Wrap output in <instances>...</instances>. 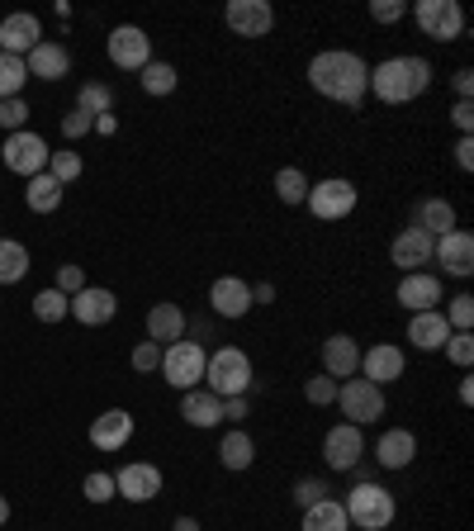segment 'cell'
Instances as JSON below:
<instances>
[{
	"label": "cell",
	"instance_id": "cell-50",
	"mask_svg": "<svg viewBox=\"0 0 474 531\" xmlns=\"http://www.w3.org/2000/svg\"><path fill=\"white\" fill-rule=\"evenodd\" d=\"M451 124L460 129V138L474 129V105H470V100H456V105H451Z\"/></svg>",
	"mask_w": 474,
	"mask_h": 531
},
{
	"label": "cell",
	"instance_id": "cell-27",
	"mask_svg": "<svg viewBox=\"0 0 474 531\" xmlns=\"http://www.w3.org/2000/svg\"><path fill=\"white\" fill-rule=\"evenodd\" d=\"M181 418L190 427H219L223 422V399L219 394H209V389H185L181 394Z\"/></svg>",
	"mask_w": 474,
	"mask_h": 531
},
{
	"label": "cell",
	"instance_id": "cell-9",
	"mask_svg": "<svg viewBox=\"0 0 474 531\" xmlns=\"http://www.w3.org/2000/svg\"><path fill=\"white\" fill-rule=\"evenodd\" d=\"M105 48H110V62L119 67V72H143L147 62H152V38H147L138 24H119V29H110Z\"/></svg>",
	"mask_w": 474,
	"mask_h": 531
},
{
	"label": "cell",
	"instance_id": "cell-14",
	"mask_svg": "<svg viewBox=\"0 0 474 531\" xmlns=\"http://www.w3.org/2000/svg\"><path fill=\"white\" fill-rule=\"evenodd\" d=\"M323 460H328L332 470H342V475H347L356 460H365V437H361V427H351V422H337L328 437H323Z\"/></svg>",
	"mask_w": 474,
	"mask_h": 531
},
{
	"label": "cell",
	"instance_id": "cell-48",
	"mask_svg": "<svg viewBox=\"0 0 474 531\" xmlns=\"http://www.w3.org/2000/svg\"><path fill=\"white\" fill-rule=\"evenodd\" d=\"M408 15V5L403 0H370V19L375 24H394V19Z\"/></svg>",
	"mask_w": 474,
	"mask_h": 531
},
{
	"label": "cell",
	"instance_id": "cell-39",
	"mask_svg": "<svg viewBox=\"0 0 474 531\" xmlns=\"http://www.w3.org/2000/svg\"><path fill=\"white\" fill-rule=\"evenodd\" d=\"M446 323H451V332H470L474 328V299L470 294H456V299L446 304Z\"/></svg>",
	"mask_w": 474,
	"mask_h": 531
},
{
	"label": "cell",
	"instance_id": "cell-6",
	"mask_svg": "<svg viewBox=\"0 0 474 531\" xmlns=\"http://www.w3.org/2000/svg\"><path fill=\"white\" fill-rule=\"evenodd\" d=\"M413 19H418V29L432 43H456L465 38V10H460V0H418L413 5Z\"/></svg>",
	"mask_w": 474,
	"mask_h": 531
},
{
	"label": "cell",
	"instance_id": "cell-44",
	"mask_svg": "<svg viewBox=\"0 0 474 531\" xmlns=\"http://www.w3.org/2000/svg\"><path fill=\"white\" fill-rule=\"evenodd\" d=\"M162 351L166 347H157V342H138V347H133V370H138V375H147V370H162Z\"/></svg>",
	"mask_w": 474,
	"mask_h": 531
},
{
	"label": "cell",
	"instance_id": "cell-23",
	"mask_svg": "<svg viewBox=\"0 0 474 531\" xmlns=\"http://www.w3.org/2000/svg\"><path fill=\"white\" fill-rule=\"evenodd\" d=\"M185 328H190V318H185L181 304H152L147 309V342H157V347H171V342H181Z\"/></svg>",
	"mask_w": 474,
	"mask_h": 531
},
{
	"label": "cell",
	"instance_id": "cell-43",
	"mask_svg": "<svg viewBox=\"0 0 474 531\" xmlns=\"http://www.w3.org/2000/svg\"><path fill=\"white\" fill-rule=\"evenodd\" d=\"M304 399H309L313 408H328V403L337 399V380H332V375H313L309 385H304Z\"/></svg>",
	"mask_w": 474,
	"mask_h": 531
},
{
	"label": "cell",
	"instance_id": "cell-46",
	"mask_svg": "<svg viewBox=\"0 0 474 531\" xmlns=\"http://www.w3.org/2000/svg\"><path fill=\"white\" fill-rule=\"evenodd\" d=\"M24 119H29V105H24V100H0V129L19 133L24 129Z\"/></svg>",
	"mask_w": 474,
	"mask_h": 531
},
{
	"label": "cell",
	"instance_id": "cell-7",
	"mask_svg": "<svg viewBox=\"0 0 474 531\" xmlns=\"http://www.w3.org/2000/svg\"><path fill=\"white\" fill-rule=\"evenodd\" d=\"M337 408L351 427H365V422L384 418V389L370 385V380H342L337 385Z\"/></svg>",
	"mask_w": 474,
	"mask_h": 531
},
{
	"label": "cell",
	"instance_id": "cell-42",
	"mask_svg": "<svg viewBox=\"0 0 474 531\" xmlns=\"http://www.w3.org/2000/svg\"><path fill=\"white\" fill-rule=\"evenodd\" d=\"M441 351H446V356H451L460 370H470V361H474V337H470V332H451Z\"/></svg>",
	"mask_w": 474,
	"mask_h": 531
},
{
	"label": "cell",
	"instance_id": "cell-32",
	"mask_svg": "<svg viewBox=\"0 0 474 531\" xmlns=\"http://www.w3.org/2000/svg\"><path fill=\"white\" fill-rule=\"evenodd\" d=\"M29 275V247L0 238V285H19Z\"/></svg>",
	"mask_w": 474,
	"mask_h": 531
},
{
	"label": "cell",
	"instance_id": "cell-38",
	"mask_svg": "<svg viewBox=\"0 0 474 531\" xmlns=\"http://www.w3.org/2000/svg\"><path fill=\"white\" fill-rule=\"evenodd\" d=\"M81 171H86L81 152H67V147H62V152H48V176H53L57 185H72Z\"/></svg>",
	"mask_w": 474,
	"mask_h": 531
},
{
	"label": "cell",
	"instance_id": "cell-3",
	"mask_svg": "<svg viewBox=\"0 0 474 531\" xmlns=\"http://www.w3.org/2000/svg\"><path fill=\"white\" fill-rule=\"evenodd\" d=\"M256 375H252V356L242 347H219L209 351L204 361V389L219 394V399H237V394H252Z\"/></svg>",
	"mask_w": 474,
	"mask_h": 531
},
{
	"label": "cell",
	"instance_id": "cell-34",
	"mask_svg": "<svg viewBox=\"0 0 474 531\" xmlns=\"http://www.w3.org/2000/svg\"><path fill=\"white\" fill-rule=\"evenodd\" d=\"M138 81H143V91H147V95H171L176 86H181L176 67H171V62H157V57H152V62L143 67V76H138Z\"/></svg>",
	"mask_w": 474,
	"mask_h": 531
},
{
	"label": "cell",
	"instance_id": "cell-41",
	"mask_svg": "<svg viewBox=\"0 0 474 531\" xmlns=\"http://www.w3.org/2000/svg\"><path fill=\"white\" fill-rule=\"evenodd\" d=\"M81 494L91 498V503H110V498H119V489H114V475H105V470H95V475H86V484H81Z\"/></svg>",
	"mask_w": 474,
	"mask_h": 531
},
{
	"label": "cell",
	"instance_id": "cell-47",
	"mask_svg": "<svg viewBox=\"0 0 474 531\" xmlns=\"http://www.w3.org/2000/svg\"><path fill=\"white\" fill-rule=\"evenodd\" d=\"M53 290H62L67 299L81 294V290H86V271H81V266H57V285H53Z\"/></svg>",
	"mask_w": 474,
	"mask_h": 531
},
{
	"label": "cell",
	"instance_id": "cell-17",
	"mask_svg": "<svg viewBox=\"0 0 474 531\" xmlns=\"http://www.w3.org/2000/svg\"><path fill=\"white\" fill-rule=\"evenodd\" d=\"M209 309L219 313V318H242V313H252V285L237 280V275H219V280L209 285Z\"/></svg>",
	"mask_w": 474,
	"mask_h": 531
},
{
	"label": "cell",
	"instance_id": "cell-12",
	"mask_svg": "<svg viewBox=\"0 0 474 531\" xmlns=\"http://www.w3.org/2000/svg\"><path fill=\"white\" fill-rule=\"evenodd\" d=\"M223 19H228V29L242 38H266L275 24V10H271V0H228Z\"/></svg>",
	"mask_w": 474,
	"mask_h": 531
},
{
	"label": "cell",
	"instance_id": "cell-22",
	"mask_svg": "<svg viewBox=\"0 0 474 531\" xmlns=\"http://www.w3.org/2000/svg\"><path fill=\"white\" fill-rule=\"evenodd\" d=\"M114 313H119V299H114V290L86 285L81 294H72V318H76V323H86V328H100V323H110Z\"/></svg>",
	"mask_w": 474,
	"mask_h": 531
},
{
	"label": "cell",
	"instance_id": "cell-54",
	"mask_svg": "<svg viewBox=\"0 0 474 531\" xmlns=\"http://www.w3.org/2000/svg\"><path fill=\"white\" fill-rule=\"evenodd\" d=\"M119 129V124H114V114H100V119H95V129L91 133H114Z\"/></svg>",
	"mask_w": 474,
	"mask_h": 531
},
{
	"label": "cell",
	"instance_id": "cell-16",
	"mask_svg": "<svg viewBox=\"0 0 474 531\" xmlns=\"http://www.w3.org/2000/svg\"><path fill=\"white\" fill-rule=\"evenodd\" d=\"M361 380H370V385H380V389L403 380V347L375 342L370 351H361Z\"/></svg>",
	"mask_w": 474,
	"mask_h": 531
},
{
	"label": "cell",
	"instance_id": "cell-30",
	"mask_svg": "<svg viewBox=\"0 0 474 531\" xmlns=\"http://www.w3.org/2000/svg\"><path fill=\"white\" fill-rule=\"evenodd\" d=\"M62 190L67 185H57L48 171H38V176H29V190H24V204L34 209V214H53L57 204H62Z\"/></svg>",
	"mask_w": 474,
	"mask_h": 531
},
{
	"label": "cell",
	"instance_id": "cell-35",
	"mask_svg": "<svg viewBox=\"0 0 474 531\" xmlns=\"http://www.w3.org/2000/svg\"><path fill=\"white\" fill-rule=\"evenodd\" d=\"M275 195H280V204H304L309 200V176H304L299 166L275 171Z\"/></svg>",
	"mask_w": 474,
	"mask_h": 531
},
{
	"label": "cell",
	"instance_id": "cell-25",
	"mask_svg": "<svg viewBox=\"0 0 474 531\" xmlns=\"http://www.w3.org/2000/svg\"><path fill=\"white\" fill-rule=\"evenodd\" d=\"M24 67H29V76H38V81H62V76L72 72V53H67L62 43H53V38H43L34 53L24 57Z\"/></svg>",
	"mask_w": 474,
	"mask_h": 531
},
{
	"label": "cell",
	"instance_id": "cell-19",
	"mask_svg": "<svg viewBox=\"0 0 474 531\" xmlns=\"http://www.w3.org/2000/svg\"><path fill=\"white\" fill-rule=\"evenodd\" d=\"M432 247H437V238H427L422 228H403L399 238H394V247H389V261H394L403 275H413L432 261Z\"/></svg>",
	"mask_w": 474,
	"mask_h": 531
},
{
	"label": "cell",
	"instance_id": "cell-18",
	"mask_svg": "<svg viewBox=\"0 0 474 531\" xmlns=\"http://www.w3.org/2000/svg\"><path fill=\"white\" fill-rule=\"evenodd\" d=\"M394 299H399L408 313H427L441 304V280L432 271H413L399 280V290H394Z\"/></svg>",
	"mask_w": 474,
	"mask_h": 531
},
{
	"label": "cell",
	"instance_id": "cell-56",
	"mask_svg": "<svg viewBox=\"0 0 474 531\" xmlns=\"http://www.w3.org/2000/svg\"><path fill=\"white\" fill-rule=\"evenodd\" d=\"M171 531H200V522H195V517H176V527Z\"/></svg>",
	"mask_w": 474,
	"mask_h": 531
},
{
	"label": "cell",
	"instance_id": "cell-1",
	"mask_svg": "<svg viewBox=\"0 0 474 531\" xmlns=\"http://www.w3.org/2000/svg\"><path fill=\"white\" fill-rule=\"evenodd\" d=\"M309 86L332 105L361 110L365 91H370V67L347 48H328V53H318L309 62Z\"/></svg>",
	"mask_w": 474,
	"mask_h": 531
},
{
	"label": "cell",
	"instance_id": "cell-55",
	"mask_svg": "<svg viewBox=\"0 0 474 531\" xmlns=\"http://www.w3.org/2000/svg\"><path fill=\"white\" fill-rule=\"evenodd\" d=\"M456 394H460V403H465V408H470V403H474V385H470V375L460 380V389H456Z\"/></svg>",
	"mask_w": 474,
	"mask_h": 531
},
{
	"label": "cell",
	"instance_id": "cell-2",
	"mask_svg": "<svg viewBox=\"0 0 474 531\" xmlns=\"http://www.w3.org/2000/svg\"><path fill=\"white\" fill-rule=\"evenodd\" d=\"M432 86V62L427 57H384L380 67H370V91L384 105H408Z\"/></svg>",
	"mask_w": 474,
	"mask_h": 531
},
{
	"label": "cell",
	"instance_id": "cell-5",
	"mask_svg": "<svg viewBox=\"0 0 474 531\" xmlns=\"http://www.w3.org/2000/svg\"><path fill=\"white\" fill-rule=\"evenodd\" d=\"M204 361H209V351L200 347V342H171V347L162 351V375L171 389H200L204 385Z\"/></svg>",
	"mask_w": 474,
	"mask_h": 531
},
{
	"label": "cell",
	"instance_id": "cell-33",
	"mask_svg": "<svg viewBox=\"0 0 474 531\" xmlns=\"http://www.w3.org/2000/svg\"><path fill=\"white\" fill-rule=\"evenodd\" d=\"M76 110L91 114V119H100V114L114 110V91L105 86V81H86V86L76 91Z\"/></svg>",
	"mask_w": 474,
	"mask_h": 531
},
{
	"label": "cell",
	"instance_id": "cell-53",
	"mask_svg": "<svg viewBox=\"0 0 474 531\" xmlns=\"http://www.w3.org/2000/svg\"><path fill=\"white\" fill-rule=\"evenodd\" d=\"M271 299H275V285H266V280H261V285L252 290V304H271Z\"/></svg>",
	"mask_w": 474,
	"mask_h": 531
},
{
	"label": "cell",
	"instance_id": "cell-10",
	"mask_svg": "<svg viewBox=\"0 0 474 531\" xmlns=\"http://www.w3.org/2000/svg\"><path fill=\"white\" fill-rule=\"evenodd\" d=\"M0 157H5V166L15 171V176H38L43 166H48V143L38 138V133H29V129H19V133H10L5 138V147H0Z\"/></svg>",
	"mask_w": 474,
	"mask_h": 531
},
{
	"label": "cell",
	"instance_id": "cell-4",
	"mask_svg": "<svg viewBox=\"0 0 474 531\" xmlns=\"http://www.w3.org/2000/svg\"><path fill=\"white\" fill-rule=\"evenodd\" d=\"M342 508H347V522H351V527H361V531H384L389 522H394V513H399L394 494H389L384 484H375V479L356 484Z\"/></svg>",
	"mask_w": 474,
	"mask_h": 531
},
{
	"label": "cell",
	"instance_id": "cell-13",
	"mask_svg": "<svg viewBox=\"0 0 474 531\" xmlns=\"http://www.w3.org/2000/svg\"><path fill=\"white\" fill-rule=\"evenodd\" d=\"M114 489H119V498H128V503H152V498L162 494V470L147 465V460H133V465H124V470L114 475Z\"/></svg>",
	"mask_w": 474,
	"mask_h": 531
},
{
	"label": "cell",
	"instance_id": "cell-20",
	"mask_svg": "<svg viewBox=\"0 0 474 531\" xmlns=\"http://www.w3.org/2000/svg\"><path fill=\"white\" fill-rule=\"evenodd\" d=\"M418 460V437L408 427H389L380 441H375V465L380 470H408Z\"/></svg>",
	"mask_w": 474,
	"mask_h": 531
},
{
	"label": "cell",
	"instance_id": "cell-15",
	"mask_svg": "<svg viewBox=\"0 0 474 531\" xmlns=\"http://www.w3.org/2000/svg\"><path fill=\"white\" fill-rule=\"evenodd\" d=\"M323 375H332L337 385L361 375V347H356V337H347V332H332L328 342H323Z\"/></svg>",
	"mask_w": 474,
	"mask_h": 531
},
{
	"label": "cell",
	"instance_id": "cell-45",
	"mask_svg": "<svg viewBox=\"0 0 474 531\" xmlns=\"http://www.w3.org/2000/svg\"><path fill=\"white\" fill-rule=\"evenodd\" d=\"M91 129H95V119H91V114H81V110H67V114H62V138H67V143H76V138H86Z\"/></svg>",
	"mask_w": 474,
	"mask_h": 531
},
{
	"label": "cell",
	"instance_id": "cell-29",
	"mask_svg": "<svg viewBox=\"0 0 474 531\" xmlns=\"http://www.w3.org/2000/svg\"><path fill=\"white\" fill-rule=\"evenodd\" d=\"M413 228H422L427 238H446V233L456 228V209H451V200H422Z\"/></svg>",
	"mask_w": 474,
	"mask_h": 531
},
{
	"label": "cell",
	"instance_id": "cell-28",
	"mask_svg": "<svg viewBox=\"0 0 474 531\" xmlns=\"http://www.w3.org/2000/svg\"><path fill=\"white\" fill-rule=\"evenodd\" d=\"M299 531H351L342 498L328 494V498H318L313 508H304V517H299Z\"/></svg>",
	"mask_w": 474,
	"mask_h": 531
},
{
	"label": "cell",
	"instance_id": "cell-52",
	"mask_svg": "<svg viewBox=\"0 0 474 531\" xmlns=\"http://www.w3.org/2000/svg\"><path fill=\"white\" fill-rule=\"evenodd\" d=\"M451 86H456L460 100H470V95H474V72H470V67H460V72L451 76Z\"/></svg>",
	"mask_w": 474,
	"mask_h": 531
},
{
	"label": "cell",
	"instance_id": "cell-24",
	"mask_svg": "<svg viewBox=\"0 0 474 531\" xmlns=\"http://www.w3.org/2000/svg\"><path fill=\"white\" fill-rule=\"evenodd\" d=\"M133 437V413L128 408H105L100 418L91 422V446L95 451H119Z\"/></svg>",
	"mask_w": 474,
	"mask_h": 531
},
{
	"label": "cell",
	"instance_id": "cell-26",
	"mask_svg": "<svg viewBox=\"0 0 474 531\" xmlns=\"http://www.w3.org/2000/svg\"><path fill=\"white\" fill-rule=\"evenodd\" d=\"M446 337H451V323H446L441 309H427V313H413V318H408V342L418 351H441Z\"/></svg>",
	"mask_w": 474,
	"mask_h": 531
},
{
	"label": "cell",
	"instance_id": "cell-37",
	"mask_svg": "<svg viewBox=\"0 0 474 531\" xmlns=\"http://www.w3.org/2000/svg\"><path fill=\"white\" fill-rule=\"evenodd\" d=\"M67 313H72V299H67L62 290H38L34 294V318L38 323H62Z\"/></svg>",
	"mask_w": 474,
	"mask_h": 531
},
{
	"label": "cell",
	"instance_id": "cell-36",
	"mask_svg": "<svg viewBox=\"0 0 474 531\" xmlns=\"http://www.w3.org/2000/svg\"><path fill=\"white\" fill-rule=\"evenodd\" d=\"M24 81H29V67H24V57L0 53V100H19Z\"/></svg>",
	"mask_w": 474,
	"mask_h": 531
},
{
	"label": "cell",
	"instance_id": "cell-51",
	"mask_svg": "<svg viewBox=\"0 0 474 531\" xmlns=\"http://www.w3.org/2000/svg\"><path fill=\"white\" fill-rule=\"evenodd\" d=\"M451 152H456V166H460V171H474V138H470V133H465V138H460Z\"/></svg>",
	"mask_w": 474,
	"mask_h": 531
},
{
	"label": "cell",
	"instance_id": "cell-21",
	"mask_svg": "<svg viewBox=\"0 0 474 531\" xmlns=\"http://www.w3.org/2000/svg\"><path fill=\"white\" fill-rule=\"evenodd\" d=\"M432 261H441L446 266V275H465L474 271V238L465 233V228H451L446 238H437V247H432Z\"/></svg>",
	"mask_w": 474,
	"mask_h": 531
},
{
	"label": "cell",
	"instance_id": "cell-8",
	"mask_svg": "<svg viewBox=\"0 0 474 531\" xmlns=\"http://www.w3.org/2000/svg\"><path fill=\"white\" fill-rule=\"evenodd\" d=\"M313 209V219H347L351 209H356V185L347 181V176H328V181L309 185V200H304Z\"/></svg>",
	"mask_w": 474,
	"mask_h": 531
},
{
	"label": "cell",
	"instance_id": "cell-40",
	"mask_svg": "<svg viewBox=\"0 0 474 531\" xmlns=\"http://www.w3.org/2000/svg\"><path fill=\"white\" fill-rule=\"evenodd\" d=\"M332 489H328V479H318V475H309V479H299L294 484V508H313L318 498H328Z\"/></svg>",
	"mask_w": 474,
	"mask_h": 531
},
{
	"label": "cell",
	"instance_id": "cell-49",
	"mask_svg": "<svg viewBox=\"0 0 474 531\" xmlns=\"http://www.w3.org/2000/svg\"><path fill=\"white\" fill-rule=\"evenodd\" d=\"M247 413H252V403H247V394H237V399H223V422H233V427H242V422H247Z\"/></svg>",
	"mask_w": 474,
	"mask_h": 531
},
{
	"label": "cell",
	"instance_id": "cell-31",
	"mask_svg": "<svg viewBox=\"0 0 474 531\" xmlns=\"http://www.w3.org/2000/svg\"><path fill=\"white\" fill-rule=\"evenodd\" d=\"M219 460H223V470H247L256 460V441L247 437L242 427H233V432L219 441Z\"/></svg>",
	"mask_w": 474,
	"mask_h": 531
},
{
	"label": "cell",
	"instance_id": "cell-11",
	"mask_svg": "<svg viewBox=\"0 0 474 531\" xmlns=\"http://www.w3.org/2000/svg\"><path fill=\"white\" fill-rule=\"evenodd\" d=\"M38 43H43V24H38V15H29V10H15V15L0 19V53L29 57Z\"/></svg>",
	"mask_w": 474,
	"mask_h": 531
},
{
	"label": "cell",
	"instance_id": "cell-57",
	"mask_svg": "<svg viewBox=\"0 0 474 531\" xmlns=\"http://www.w3.org/2000/svg\"><path fill=\"white\" fill-rule=\"evenodd\" d=\"M5 522H10V498L0 494V527H5Z\"/></svg>",
	"mask_w": 474,
	"mask_h": 531
}]
</instances>
